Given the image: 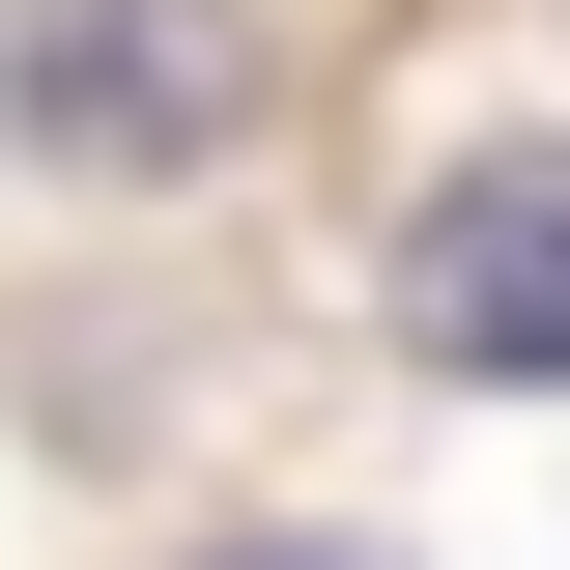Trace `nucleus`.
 <instances>
[{
    "instance_id": "obj_1",
    "label": "nucleus",
    "mask_w": 570,
    "mask_h": 570,
    "mask_svg": "<svg viewBox=\"0 0 570 570\" xmlns=\"http://www.w3.org/2000/svg\"><path fill=\"white\" fill-rule=\"evenodd\" d=\"M0 115L58 142V171H228V142L285 115V29L257 0H29Z\"/></svg>"
},
{
    "instance_id": "obj_2",
    "label": "nucleus",
    "mask_w": 570,
    "mask_h": 570,
    "mask_svg": "<svg viewBox=\"0 0 570 570\" xmlns=\"http://www.w3.org/2000/svg\"><path fill=\"white\" fill-rule=\"evenodd\" d=\"M400 343L485 371V400H542V371H570V142H485V171L400 228Z\"/></svg>"
},
{
    "instance_id": "obj_3",
    "label": "nucleus",
    "mask_w": 570,
    "mask_h": 570,
    "mask_svg": "<svg viewBox=\"0 0 570 570\" xmlns=\"http://www.w3.org/2000/svg\"><path fill=\"white\" fill-rule=\"evenodd\" d=\"M257 570H285V542H257Z\"/></svg>"
}]
</instances>
